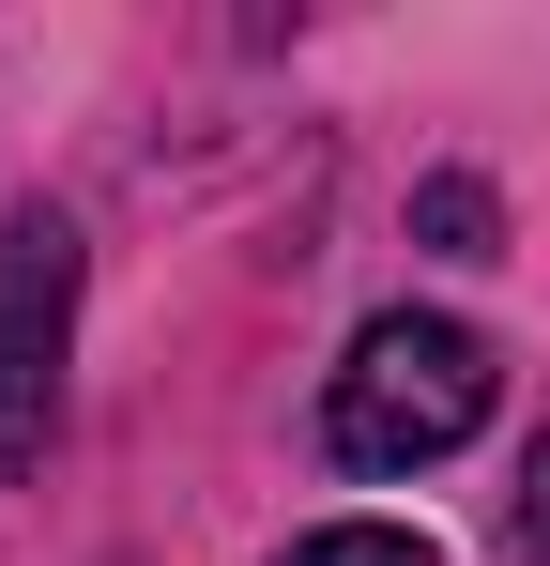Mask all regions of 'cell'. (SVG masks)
Instances as JSON below:
<instances>
[{
    "label": "cell",
    "instance_id": "obj_1",
    "mask_svg": "<svg viewBox=\"0 0 550 566\" xmlns=\"http://www.w3.org/2000/svg\"><path fill=\"white\" fill-rule=\"evenodd\" d=\"M489 429V337L474 322H429V306H382L352 337V368L321 398V444L352 474H413V460H458Z\"/></svg>",
    "mask_w": 550,
    "mask_h": 566
},
{
    "label": "cell",
    "instance_id": "obj_2",
    "mask_svg": "<svg viewBox=\"0 0 550 566\" xmlns=\"http://www.w3.org/2000/svg\"><path fill=\"white\" fill-rule=\"evenodd\" d=\"M62 337H77V230L62 214H0V474L46 444Z\"/></svg>",
    "mask_w": 550,
    "mask_h": 566
},
{
    "label": "cell",
    "instance_id": "obj_3",
    "mask_svg": "<svg viewBox=\"0 0 550 566\" xmlns=\"http://www.w3.org/2000/svg\"><path fill=\"white\" fill-rule=\"evenodd\" d=\"M275 566H444L413 521H321V536H290Z\"/></svg>",
    "mask_w": 550,
    "mask_h": 566
},
{
    "label": "cell",
    "instance_id": "obj_4",
    "mask_svg": "<svg viewBox=\"0 0 550 566\" xmlns=\"http://www.w3.org/2000/svg\"><path fill=\"white\" fill-rule=\"evenodd\" d=\"M413 214H429V245H444V261H489V185H458V169H444Z\"/></svg>",
    "mask_w": 550,
    "mask_h": 566
},
{
    "label": "cell",
    "instance_id": "obj_5",
    "mask_svg": "<svg viewBox=\"0 0 550 566\" xmlns=\"http://www.w3.org/2000/svg\"><path fill=\"white\" fill-rule=\"evenodd\" d=\"M536 552H550V444H536Z\"/></svg>",
    "mask_w": 550,
    "mask_h": 566
}]
</instances>
